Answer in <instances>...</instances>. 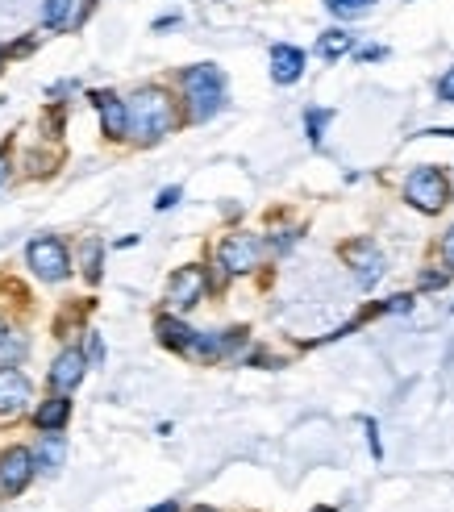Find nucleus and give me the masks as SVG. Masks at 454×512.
Wrapping results in <instances>:
<instances>
[{"mask_svg": "<svg viewBox=\"0 0 454 512\" xmlns=\"http://www.w3.org/2000/svg\"><path fill=\"white\" fill-rule=\"evenodd\" d=\"M125 109H130V138H138L142 146L159 142L175 130V105L163 88H142L125 100Z\"/></svg>", "mask_w": 454, "mask_h": 512, "instance_id": "obj_1", "label": "nucleus"}, {"mask_svg": "<svg viewBox=\"0 0 454 512\" xmlns=\"http://www.w3.org/2000/svg\"><path fill=\"white\" fill-rule=\"evenodd\" d=\"M184 96H188V117L192 121H209L225 105V75L213 63H200L184 71Z\"/></svg>", "mask_w": 454, "mask_h": 512, "instance_id": "obj_2", "label": "nucleus"}, {"mask_svg": "<svg viewBox=\"0 0 454 512\" xmlns=\"http://www.w3.org/2000/svg\"><path fill=\"white\" fill-rule=\"evenodd\" d=\"M405 200L421 213H442L446 200H450V184L438 167H417L409 179H405Z\"/></svg>", "mask_w": 454, "mask_h": 512, "instance_id": "obj_3", "label": "nucleus"}, {"mask_svg": "<svg viewBox=\"0 0 454 512\" xmlns=\"http://www.w3.org/2000/svg\"><path fill=\"white\" fill-rule=\"evenodd\" d=\"M263 259V242L255 234H230L221 242L217 250V263L221 271H230V275H246V271H255Z\"/></svg>", "mask_w": 454, "mask_h": 512, "instance_id": "obj_4", "label": "nucleus"}, {"mask_svg": "<svg viewBox=\"0 0 454 512\" xmlns=\"http://www.w3.org/2000/svg\"><path fill=\"white\" fill-rule=\"evenodd\" d=\"M209 292V279L200 267H180L171 275V284H167V309L171 313H188L192 304H200V296Z\"/></svg>", "mask_w": 454, "mask_h": 512, "instance_id": "obj_5", "label": "nucleus"}, {"mask_svg": "<svg viewBox=\"0 0 454 512\" xmlns=\"http://www.w3.org/2000/svg\"><path fill=\"white\" fill-rule=\"evenodd\" d=\"M342 259H346L350 267H355V279H359L363 288L380 284V279H384V267H388V263H384V250L375 246L371 238H359V242L342 246Z\"/></svg>", "mask_w": 454, "mask_h": 512, "instance_id": "obj_6", "label": "nucleus"}, {"mask_svg": "<svg viewBox=\"0 0 454 512\" xmlns=\"http://www.w3.org/2000/svg\"><path fill=\"white\" fill-rule=\"evenodd\" d=\"M25 259H30V267L38 271V279H63L71 271V259H67V246L59 238H38L30 242V250H25Z\"/></svg>", "mask_w": 454, "mask_h": 512, "instance_id": "obj_7", "label": "nucleus"}, {"mask_svg": "<svg viewBox=\"0 0 454 512\" xmlns=\"http://www.w3.org/2000/svg\"><path fill=\"white\" fill-rule=\"evenodd\" d=\"M34 463H38V458L25 450V446H13V450L0 454V492H5V496H17L25 483H30Z\"/></svg>", "mask_w": 454, "mask_h": 512, "instance_id": "obj_8", "label": "nucleus"}, {"mask_svg": "<svg viewBox=\"0 0 454 512\" xmlns=\"http://www.w3.org/2000/svg\"><path fill=\"white\" fill-rule=\"evenodd\" d=\"M25 404H30V379L17 367H0V413L17 417Z\"/></svg>", "mask_w": 454, "mask_h": 512, "instance_id": "obj_9", "label": "nucleus"}, {"mask_svg": "<svg viewBox=\"0 0 454 512\" xmlns=\"http://www.w3.org/2000/svg\"><path fill=\"white\" fill-rule=\"evenodd\" d=\"M84 371H88V358L80 350H63L55 358V367H50V388H55V392H71L75 383L84 379Z\"/></svg>", "mask_w": 454, "mask_h": 512, "instance_id": "obj_10", "label": "nucleus"}, {"mask_svg": "<svg viewBox=\"0 0 454 512\" xmlns=\"http://www.w3.org/2000/svg\"><path fill=\"white\" fill-rule=\"evenodd\" d=\"M305 75V50L296 46H271V80L275 84H296Z\"/></svg>", "mask_w": 454, "mask_h": 512, "instance_id": "obj_11", "label": "nucleus"}, {"mask_svg": "<svg viewBox=\"0 0 454 512\" xmlns=\"http://www.w3.org/2000/svg\"><path fill=\"white\" fill-rule=\"evenodd\" d=\"M96 105H100V121H105V134L109 138H125V134H130V109H125V100L100 92Z\"/></svg>", "mask_w": 454, "mask_h": 512, "instance_id": "obj_12", "label": "nucleus"}, {"mask_svg": "<svg viewBox=\"0 0 454 512\" xmlns=\"http://www.w3.org/2000/svg\"><path fill=\"white\" fill-rule=\"evenodd\" d=\"M67 421H71V400H63V396L42 400V404H38V413H34V425H38L42 433H59Z\"/></svg>", "mask_w": 454, "mask_h": 512, "instance_id": "obj_13", "label": "nucleus"}, {"mask_svg": "<svg viewBox=\"0 0 454 512\" xmlns=\"http://www.w3.org/2000/svg\"><path fill=\"white\" fill-rule=\"evenodd\" d=\"M159 338H163V346H171V350H192V342H196V329H188L184 321H175V317H159Z\"/></svg>", "mask_w": 454, "mask_h": 512, "instance_id": "obj_14", "label": "nucleus"}, {"mask_svg": "<svg viewBox=\"0 0 454 512\" xmlns=\"http://www.w3.org/2000/svg\"><path fill=\"white\" fill-rule=\"evenodd\" d=\"M63 458H67V442H63V433H46V438L38 442V467L46 475H55L63 467Z\"/></svg>", "mask_w": 454, "mask_h": 512, "instance_id": "obj_15", "label": "nucleus"}, {"mask_svg": "<svg viewBox=\"0 0 454 512\" xmlns=\"http://www.w3.org/2000/svg\"><path fill=\"white\" fill-rule=\"evenodd\" d=\"M71 21H75V0H46L42 5V25H50V30H63Z\"/></svg>", "mask_w": 454, "mask_h": 512, "instance_id": "obj_16", "label": "nucleus"}, {"mask_svg": "<svg viewBox=\"0 0 454 512\" xmlns=\"http://www.w3.org/2000/svg\"><path fill=\"white\" fill-rule=\"evenodd\" d=\"M350 46H355V34H346V30H330V34H321L317 55H321V59H338V55H346Z\"/></svg>", "mask_w": 454, "mask_h": 512, "instance_id": "obj_17", "label": "nucleus"}, {"mask_svg": "<svg viewBox=\"0 0 454 512\" xmlns=\"http://www.w3.org/2000/svg\"><path fill=\"white\" fill-rule=\"evenodd\" d=\"M325 9L338 13V17H363L375 9V0H325Z\"/></svg>", "mask_w": 454, "mask_h": 512, "instance_id": "obj_18", "label": "nucleus"}, {"mask_svg": "<svg viewBox=\"0 0 454 512\" xmlns=\"http://www.w3.org/2000/svg\"><path fill=\"white\" fill-rule=\"evenodd\" d=\"M84 275L92 279V284L100 279V242H88L84 246Z\"/></svg>", "mask_w": 454, "mask_h": 512, "instance_id": "obj_19", "label": "nucleus"}, {"mask_svg": "<svg viewBox=\"0 0 454 512\" xmlns=\"http://www.w3.org/2000/svg\"><path fill=\"white\" fill-rule=\"evenodd\" d=\"M330 117H334L330 109H309V117H305V121H309V138H313V146L321 142V130H325V121H330Z\"/></svg>", "mask_w": 454, "mask_h": 512, "instance_id": "obj_20", "label": "nucleus"}, {"mask_svg": "<svg viewBox=\"0 0 454 512\" xmlns=\"http://www.w3.org/2000/svg\"><path fill=\"white\" fill-rule=\"evenodd\" d=\"M438 96H442V100H454V67L438 80Z\"/></svg>", "mask_w": 454, "mask_h": 512, "instance_id": "obj_21", "label": "nucleus"}, {"mask_svg": "<svg viewBox=\"0 0 454 512\" xmlns=\"http://www.w3.org/2000/svg\"><path fill=\"white\" fill-rule=\"evenodd\" d=\"M442 259H446V267L454 271V225H450V234L442 238Z\"/></svg>", "mask_w": 454, "mask_h": 512, "instance_id": "obj_22", "label": "nucleus"}, {"mask_svg": "<svg viewBox=\"0 0 454 512\" xmlns=\"http://www.w3.org/2000/svg\"><path fill=\"white\" fill-rule=\"evenodd\" d=\"M100 358H105V342L92 334V338H88V363H100Z\"/></svg>", "mask_w": 454, "mask_h": 512, "instance_id": "obj_23", "label": "nucleus"}, {"mask_svg": "<svg viewBox=\"0 0 454 512\" xmlns=\"http://www.w3.org/2000/svg\"><path fill=\"white\" fill-rule=\"evenodd\" d=\"M175 200H180V188H163L155 204H159V209H171V204H175Z\"/></svg>", "mask_w": 454, "mask_h": 512, "instance_id": "obj_24", "label": "nucleus"}, {"mask_svg": "<svg viewBox=\"0 0 454 512\" xmlns=\"http://www.w3.org/2000/svg\"><path fill=\"white\" fill-rule=\"evenodd\" d=\"M150 512H180V504L171 500V504H159V508H150Z\"/></svg>", "mask_w": 454, "mask_h": 512, "instance_id": "obj_25", "label": "nucleus"}, {"mask_svg": "<svg viewBox=\"0 0 454 512\" xmlns=\"http://www.w3.org/2000/svg\"><path fill=\"white\" fill-rule=\"evenodd\" d=\"M5 342H9V329H5V321H0V354H5Z\"/></svg>", "mask_w": 454, "mask_h": 512, "instance_id": "obj_26", "label": "nucleus"}, {"mask_svg": "<svg viewBox=\"0 0 454 512\" xmlns=\"http://www.w3.org/2000/svg\"><path fill=\"white\" fill-rule=\"evenodd\" d=\"M0 184H5V163H0Z\"/></svg>", "mask_w": 454, "mask_h": 512, "instance_id": "obj_27", "label": "nucleus"}, {"mask_svg": "<svg viewBox=\"0 0 454 512\" xmlns=\"http://www.w3.org/2000/svg\"><path fill=\"white\" fill-rule=\"evenodd\" d=\"M196 512H217V508H196Z\"/></svg>", "mask_w": 454, "mask_h": 512, "instance_id": "obj_28", "label": "nucleus"}, {"mask_svg": "<svg viewBox=\"0 0 454 512\" xmlns=\"http://www.w3.org/2000/svg\"><path fill=\"white\" fill-rule=\"evenodd\" d=\"M317 512H334V508H317Z\"/></svg>", "mask_w": 454, "mask_h": 512, "instance_id": "obj_29", "label": "nucleus"}]
</instances>
